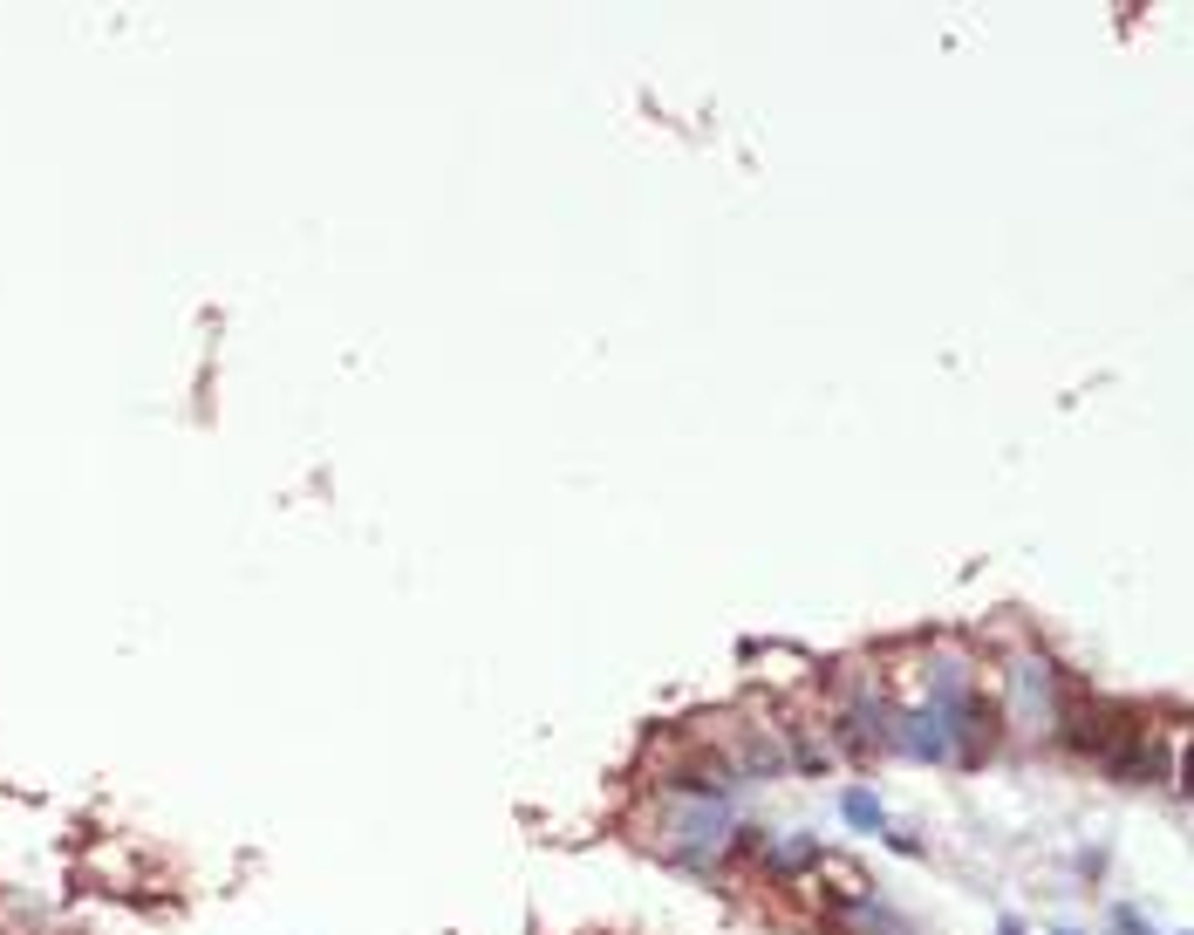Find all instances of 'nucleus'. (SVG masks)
Listing matches in <instances>:
<instances>
[{"mask_svg": "<svg viewBox=\"0 0 1194 935\" xmlns=\"http://www.w3.org/2000/svg\"><path fill=\"white\" fill-rule=\"evenodd\" d=\"M847 813H853V826H874V819H881V806H867V792H853Z\"/></svg>", "mask_w": 1194, "mask_h": 935, "instance_id": "f257e3e1", "label": "nucleus"}]
</instances>
